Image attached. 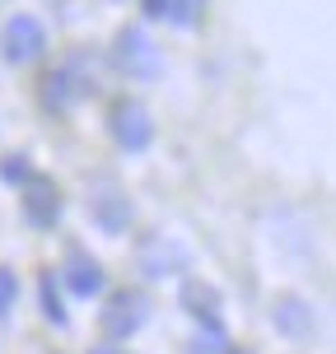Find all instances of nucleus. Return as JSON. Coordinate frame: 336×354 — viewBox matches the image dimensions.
I'll return each instance as SVG.
<instances>
[{
  "label": "nucleus",
  "instance_id": "obj_12",
  "mask_svg": "<svg viewBox=\"0 0 336 354\" xmlns=\"http://www.w3.org/2000/svg\"><path fill=\"white\" fill-rule=\"evenodd\" d=\"M206 15V0H163V19L177 28H196Z\"/></svg>",
  "mask_w": 336,
  "mask_h": 354
},
{
  "label": "nucleus",
  "instance_id": "obj_13",
  "mask_svg": "<svg viewBox=\"0 0 336 354\" xmlns=\"http://www.w3.org/2000/svg\"><path fill=\"white\" fill-rule=\"evenodd\" d=\"M37 294H42V313H47V322L52 326H66V308H61V294H56V275H42L37 280Z\"/></svg>",
  "mask_w": 336,
  "mask_h": 354
},
{
  "label": "nucleus",
  "instance_id": "obj_7",
  "mask_svg": "<svg viewBox=\"0 0 336 354\" xmlns=\"http://www.w3.org/2000/svg\"><path fill=\"white\" fill-rule=\"evenodd\" d=\"M61 280H66V289H71L75 299H94V294H103L107 275H103V266L94 261L89 252H71V257H66V270H61Z\"/></svg>",
  "mask_w": 336,
  "mask_h": 354
},
{
  "label": "nucleus",
  "instance_id": "obj_15",
  "mask_svg": "<svg viewBox=\"0 0 336 354\" xmlns=\"http://www.w3.org/2000/svg\"><path fill=\"white\" fill-rule=\"evenodd\" d=\"M15 299H19V275L10 270V266H0V317H10Z\"/></svg>",
  "mask_w": 336,
  "mask_h": 354
},
{
  "label": "nucleus",
  "instance_id": "obj_4",
  "mask_svg": "<svg viewBox=\"0 0 336 354\" xmlns=\"http://www.w3.org/2000/svg\"><path fill=\"white\" fill-rule=\"evenodd\" d=\"M42 52H47V28H42V19L15 15L10 24H5V33H0V56H5L10 66H33Z\"/></svg>",
  "mask_w": 336,
  "mask_h": 354
},
{
  "label": "nucleus",
  "instance_id": "obj_17",
  "mask_svg": "<svg viewBox=\"0 0 336 354\" xmlns=\"http://www.w3.org/2000/svg\"><path fill=\"white\" fill-rule=\"evenodd\" d=\"M94 354H112V350H94Z\"/></svg>",
  "mask_w": 336,
  "mask_h": 354
},
{
  "label": "nucleus",
  "instance_id": "obj_6",
  "mask_svg": "<svg viewBox=\"0 0 336 354\" xmlns=\"http://www.w3.org/2000/svg\"><path fill=\"white\" fill-rule=\"evenodd\" d=\"M56 214H61V196L47 177H28L24 182V219L33 224V229H52Z\"/></svg>",
  "mask_w": 336,
  "mask_h": 354
},
{
  "label": "nucleus",
  "instance_id": "obj_1",
  "mask_svg": "<svg viewBox=\"0 0 336 354\" xmlns=\"http://www.w3.org/2000/svg\"><path fill=\"white\" fill-rule=\"evenodd\" d=\"M112 61H117V71L131 75V80H154V75L163 71L159 47L150 42V33H145L141 24H126L122 33H117V42H112Z\"/></svg>",
  "mask_w": 336,
  "mask_h": 354
},
{
  "label": "nucleus",
  "instance_id": "obj_16",
  "mask_svg": "<svg viewBox=\"0 0 336 354\" xmlns=\"http://www.w3.org/2000/svg\"><path fill=\"white\" fill-rule=\"evenodd\" d=\"M0 173L10 177V182H28V177H33V173H28V163L19 159V154H15V159H10V163H5V168H0Z\"/></svg>",
  "mask_w": 336,
  "mask_h": 354
},
{
  "label": "nucleus",
  "instance_id": "obj_3",
  "mask_svg": "<svg viewBox=\"0 0 336 354\" xmlns=\"http://www.w3.org/2000/svg\"><path fill=\"white\" fill-rule=\"evenodd\" d=\"M107 131H112V140L122 145L126 154H141V149H150V140H154V122H150V107H145L141 98H122V103H112Z\"/></svg>",
  "mask_w": 336,
  "mask_h": 354
},
{
  "label": "nucleus",
  "instance_id": "obj_5",
  "mask_svg": "<svg viewBox=\"0 0 336 354\" xmlns=\"http://www.w3.org/2000/svg\"><path fill=\"white\" fill-rule=\"evenodd\" d=\"M145 322H150V303H145L141 289H117V294H112V303L103 308V331L112 340L136 336Z\"/></svg>",
  "mask_w": 336,
  "mask_h": 354
},
{
  "label": "nucleus",
  "instance_id": "obj_9",
  "mask_svg": "<svg viewBox=\"0 0 336 354\" xmlns=\"http://www.w3.org/2000/svg\"><path fill=\"white\" fill-rule=\"evenodd\" d=\"M89 214H94V224L103 233H122L126 224H131V201H126L122 192H98L89 201Z\"/></svg>",
  "mask_w": 336,
  "mask_h": 354
},
{
  "label": "nucleus",
  "instance_id": "obj_8",
  "mask_svg": "<svg viewBox=\"0 0 336 354\" xmlns=\"http://www.w3.org/2000/svg\"><path fill=\"white\" fill-rule=\"evenodd\" d=\"M182 261H187V252L177 248L173 238H150V243L141 248V270L150 275V280H163V275L182 270Z\"/></svg>",
  "mask_w": 336,
  "mask_h": 354
},
{
  "label": "nucleus",
  "instance_id": "obj_11",
  "mask_svg": "<svg viewBox=\"0 0 336 354\" xmlns=\"http://www.w3.org/2000/svg\"><path fill=\"white\" fill-rule=\"evenodd\" d=\"M271 317H276V326H281L285 336H303V331H313V313H308V303H299V299H281Z\"/></svg>",
  "mask_w": 336,
  "mask_h": 354
},
{
  "label": "nucleus",
  "instance_id": "obj_14",
  "mask_svg": "<svg viewBox=\"0 0 336 354\" xmlns=\"http://www.w3.org/2000/svg\"><path fill=\"white\" fill-rule=\"evenodd\" d=\"M187 354H233V345H229V336H224V326H201V336L192 340Z\"/></svg>",
  "mask_w": 336,
  "mask_h": 354
},
{
  "label": "nucleus",
  "instance_id": "obj_2",
  "mask_svg": "<svg viewBox=\"0 0 336 354\" xmlns=\"http://www.w3.org/2000/svg\"><path fill=\"white\" fill-rule=\"evenodd\" d=\"M89 88H94V80H89V56H71V61H61V66L47 75L42 103L52 107V112H66V107H75L80 98H89Z\"/></svg>",
  "mask_w": 336,
  "mask_h": 354
},
{
  "label": "nucleus",
  "instance_id": "obj_10",
  "mask_svg": "<svg viewBox=\"0 0 336 354\" xmlns=\"http://www.w3.org/2000/svg\"><path fill=\"white\" fill-rule=\"evenodd\" d=\"M182 308H187L201 326H220V294H215L211 284L187 280V284H182Z\"/></svg>",
  "mask_w": 336,
  "mask_h": 354
}]
</instances>
